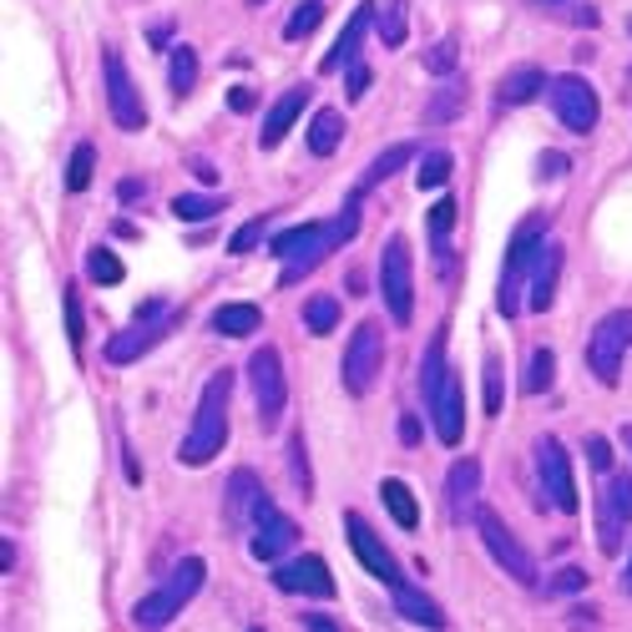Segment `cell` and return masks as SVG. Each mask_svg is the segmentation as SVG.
<instances>
[{"mask_svg":"<svg viewBox=\"0 0 632 632\" xmlns=\"http://www.w3.org/2000/svg\"><path fill=\"white\" fill-rule=\"evenodd\" d=\"M622 445H628V456H632V426H622Z\"/></svg>","mask_w":632,"mask_h":632,"instance_id":"62","label":"cell"},{"mask_svg":"<svg viewBox=\"0 0 632 632\" xmlns=\"http://www.w3.org/2000/svg\"><path fill=\"white\" fill-rule=\"evenodd\" d=\"M304 142H309L314 157H334L339 142H344V112L339 106H319L309 117V137Z\"/></svg>","mask_w":632,"mask_h":632,"instance_id":"27","label":"cell"},{"mask_svg":"<svg viewBox=\"0 0 632 632\" xmlns=\"http://www.w3.org/2000/svg\"><path fill=\"white\" fill-rule=\"evenodd\" d=\"M531 5H546V11H552V5H561V11H567V5H577V0H531Z\"/></svg>","mask_w":632,"mask_h":632,"instance_id":"60","label":"cell"},{"mask_svg":"<svg viewBox=\"0 0 632 632\" xmlns=\"http://www.w3.org/2000/svg\"><path fill=\"white\" fill-rule=\"evenodd\" d=\"M182 319H188L182 309H167V314H157V319H132V329H122V334L106 339V359H112V365H137V359L157 350L173 329H182Z\"/></svg>","mask_w":632,"mask_h":632,"instance_id":"14","label":"cell"},{"mask_svg":"<svg viewBox=\"0 0 632 632\" xmlns=\"http://www.w3.org/2000/svg\"><path fill=\"white\" fill-rule=\"evenodd\" d=\"M546 102H552V112H557L561 127H567V132H577V137L597 132V122H603L597 87H592L587 76H577V72L552 76V81H546Z\"/></svg>","mask_w":632,"mask_h":632,"instance_id":"9","label":"cell"},{"mask_svg":"<svg viewBox=\"0 0 632 632\" xmlns=\"http://www.w3.org/2000/svg\"><path fill=\"white\" fill-rule=\"evenodd\" d=\"M339 314H344V304H339L334 294H309V299H304V329H309L314 339H319V334H334Z\"/></svg>","mask_w":632,"mask_h":632,"instance_id":"36","label":"cell"},{"mask_svg":"<svg viewBox=\"0 0 632 632\" xmlns=\"http://www.w3.org/2000/svg\"><path fill=\"white\" fill-rule=\"evenodd\" d=\"M142 198H148V177H122V182H117V203L122 207L142 203Z\"/></svg>","mask_w":632,"mask_h":632,"instance_id":"50","label":"cell"},{"mask_svg":"<svg viewBox=\"0 0 632 632\" xmlns=\"http://www.w3.org/2000/svg\"><path fill=\"white\" fill-rule=\"evenodd\" d=\"M400 441L420 445V415H400Z\"/></svg>","mask_w":632,"mask_h":632,"instance_id":"54","label":"cell"},{"mask_svg":"<svg viewBox=\"0 0 632 632\" xmlns=\"http://www.w3.org/2000/svg\"><path fill=\"white\" fill-rule=\"evenodd\" d=\"M228 405H233V369H218V375H207L198 410H192V426L182 435V445H177L182 466L198 471L213 456H223V445H228Z\"/></svg>","mask_w":632,"mask_h":632,"instance_id":"2","label":"cell"},{"mask_svg":"<svg viewBox=\"0 0 632 632\" xmlns=\"http://www.w3.org/2000/svg\"><path fill=\"white\" fill-rule=\"evenodd\" d=\"M426 405H430V426H435V441L456 451L460 435H466V390H460V369L445 365V375L435 380V390H430Z\"/></svg>","mask_w":632,"mask_h":632,"instance_id":"15","label":"cell"},{"mask_svg":"<svg viewBox=\"0 0 632 632\" xmlns=\"http://www.w3.org/2000/svg\"><path fill=\"white\" fill-rule=\"evenodd\" d=\"M481 384H485V415H501L506 375H501V354L496 350H485V359H481Z\"/></svg>","mask_w":632,"mask_h":632,"instance_id":"40","label":"cell"},{"mask_svg":"<svg viewBox=\"0 0 632 632\" xmlns=\"http://www.w3.org/2000/svg\"><path fill=\"white\" fill-rule=\"evenodd\" d=\"M264 238H268V213H258V218H249L233 238H228V253H238V258H243V253H253Z\"/></svg>","mask_w":632,"mask_h":632,"instance_id":"45","label":"cell"},{"mask_svg":"<svg viewBox=\"0 0 632 632\" xmlns=\"http://www.w3.org/2000/svg\"><path fill=\"white\" fill-rule=\"evenodd\" d=\"M552 384H557V354L542 344V350L527 354V375H521V390H527V395H546Z\"/></svg>","mask_w":632,"mask_h":632,"instance_id":"35","label":"cell"},{"mask_svg":"<svg viewBox=\"0 0 632 632\" xmlns=\"http://www.w3.org/2000/svg\"><path fill=\"white\" fill-rule=\"evenodd\" d=\"M390 597H395V618L415 622V628H445L441 607L430 603L420 587H410V582H395V587H390Z\"/></svg>","mask_w":632,"mask_h":632,"instance_id":"25","label":"cell"},{"mask_svg":"<svg viewBox=\"0 0 632 632\" xmlns=\"http://www.w3.org/2000/svg\"><path fill=\"white\" fill-rule=\"evenodd\" d=\"M268 511H279V506L264 491V481L253 471H233V481H228V521L233 527H258Z\"/></svg>","mask_w":632,"mask_h":632,"instance_id":"18","label":"cell"},{"mask_svg":"<svg viewBox=\"0 0 632 632\" xmlns=\"http://www.w3.org/2000/svg\"><path fill=\"white\" fill-rule=\"evenodd\" d=\"M426 228H430V249H435V264H441V274H451V228H456V198H441V203H430Z\"/></svg>","mask_w":632,"mask_h":632,"instance_id":"28","label":"cell"},{"mask_svg":"<svg viewBox=\"0 0 632 632\" xmlns=\"http://www.w3.org/2000/svg\"><path fill=\"white\" fill-rule=\"evenodd\" d=\"M531 456H536V476H542L546 506H557L561 516H577V511H582V496H577V476H572V456L561 451L557 435H536Z\"/></svg>","mask_w":632,"mask_h":632,"instance_id":"11","label":"cell"},{"mask_svg":"<svg viewBox=\"0 0 632 632\" xmlns=\"http://www.w3.org/2000/svg\"><path fill=\"white\" fill-rule=\"evenodd\" d=\"M192 173H198V177H203V182H218V173H213V162H203V157H198V162H192Z\"/></svg>","mask_w":632,"mask_h":632,"instance_id":"59","label":"cell"},{"mask_svg":"<svg viewBox=\"0 0 632 632\" xmlns=\"http://www.w3.org/2000/svg\"><path fill=\"white\" fill-rule=\"evenodd\" d=\"M561 243H546L542 258H536V268H531V283H527V309L546 314L552 309V299H557V279H561Z\"/></svg>","mask_w":632,"mask_h":632,"instance_id":"23","label":"cell"},{"mask_svg":"<svg viewBox=\"0 0 632 632\" xmlns=\"http://www.w3.org/2000/svg\"><path fill=\"white\" fill-rule=\"evenodd\" d=\"M375 11H380L375 0H359V5H354V15L344 21V30H339V41L329 46V56L319 61V72H324V76L350 72L354 61H359V46H365V30H369V21H375Z\"/></svg>","mask_w":632,"mask_h":632,"instance_id":"19","label":"cell"},{"mask_svg":"<svg viewBox=\"0 0 632 632\" xmlns=\"http://www.w3.org/2000/svg\"><path fill=\"white\" fill-rule=\"evenodd\" d=\"M628 36H632V21H628Z\"/></svg>","mask_w":632,"mask_h":632,"instance_id":"64","label":"cell"},{"mask_svg":"<svg viewBox=\"0 0 632 632\" xmlns=\"http://www.w3.org/2000/svg\"><path fill=\"white\" fill-rule=\"evenodd\" d=\"M380 375H384V324L359 319L350 344H344V359H339V384H344V395L365 400Z\"/></svg>","mask_w":632,"mask_h":632,"instance_id":"5","label":"cell"},{"mask_svg":"<svg viewBox=\"0 0 632 632\" xmlns=\"http://www.w3.org/2000/svg\"><path fill=\"white\" fill-rule=\"evenodd\" d=\"M173 26H167V21H162V26H152V46H162V51H173Z\"/></svg>","mask_w":632,"mask_h":632,"instance_id":"58","label":"cell"},{"mask_svg":"<svg viewBox=\"0 0 632 632\" xmlns=\"http://www.w3.org/2000/svg\"><path fill=\"white\" fill-rule=\"evenodd\" d=\"M546 81H552V76H546L542 66H516V72H506L496 81V102L501 106H527L546 91Z\"/></svg>","mask_w":632,"mask_h":632,"instance_id":"24","label":"cell"},{"mask_svg":"<svg viewBox=\"0 0 632 632\" xmlns=\"http://www.w3.org/2000/svg\"><path fill=\"white\" fill-rule=\"evenodd\" d=\"M198 72H203V66H198V51H192L188 41H177L173 51H167V87H173L177 102L198 87Z\"/></svg>","mask_w":632,"mask_h":632,"instance_id":"32","label":"cell"},{"mask_svg":"<svg viewBox=\"0 0 632 632\" xmlns=\"http://www.w3.org/2000/svg\"><path fill=\"white\" fill-rule=\"evenodd\" d=\"M380 501H384V511L395 516L400 531H415V527H420V506H415V491L405 481L384 476V481H380Z\"/></svg>","mask_w":632,"mask_h":632,"instance_id":"31","label":"cell"},{"mask_svg":"<svg viewBox=\"0 0 632 632\" xmlns=\"http://www.w3.org/2000/svg\"><path fill=\"white\" fill-rule=\"evenodd\" d=\"M228 106H233V112H253V106H258V97H253L249 87H233V91H228Z\"/></svg>","mask_w":632,"mask_h":632,"instance_id":"53","label":"cell"},{"mask_svg":"<svg viewBox=\"0 0 632 632\" xmlns=\"http://www.w3.org/2000/svg\"><path fill=\"white\" fill-rule=\"evenodd\" d=\"M365 91H369V66H365V61H354L350 72H344V97H350V102H359Z\"/></svg>","mask_w":632,"mask_h":632,"instance_id":"49","label":"cell"},{"mask_svg":"<svg viewBox=\"0 0 632 632\" xmlns=\"http://www.w3.org/2000/svg\"><path fill=\"white\" fill-rule=\"evenodd\" d=\"M587 587V572L582 567H561L552 582H546V597H572V592H582Z\"/></svg>","mask_w":632,"mask_h":632,"instance_id":"47","label":"cell"},{"mask_svg":"<svg viewBox=\"0 0 632 632\" xmlns=\"http://www.w3.org/2000/svg\"><path fill=\"white\" fill-rule=\"evenodd\" d=\"M476 496H481V460L460 456L456 466H451V476H445V506H451V521H466V511L481 506Z\"/></svg>","mask_w":632,"mask_h":632,"instance_id":"21","label":"cell"},{"mask_svg":"<svg viewBox=\"0 0 632 632\" xmlns=\"http://www.w3.org/2000/svg\"><path fill=\"white\" fill-rule=\"evenodd\" d=\"M567 21H572V26H597V21H603V15H597V5H567Z\"/></svg>","mask_w":632,"mask_h":632,"instance_id":"52","label":"cell"},{"mask_svg":"<svg viewBox=\"0 0 632 632\" xmlns=\"http://www.w3.org/2000/svg\"><path fill=\"white\" fill-rule=\"evenodd\" d=\"M319 26H324V0H299L294 15L283 21V41H309Z\"/></svg>","mask_w":632,"mask_h":632,"instance_id":"37","label":"cell"},{"mask_svg":"<svg viewBox=\"0 0 632 632\" xmlns=\"http://www.w3.org/2000/svg\"><path fill=\"white\" fill-rule=\"evenodd\" d=\"M587 466L592 471H603V476H612V445H607L603 435H587Z\"/></svg>","mask_w":632,"mask_h":632,"instance_id":"48","label":"cell"},{"mask_svg":"<svg viewBox=\"0 0 632 632\" xmlns=\"http://www.w3.org/2000/svg\"><path fill=\"white\" fill-rule=\"evenodd\" d=\"M354 233H359V192H354L329 223H299V228L274 233L268 238V253L283 258L279 283H299L304 274H314L329 253H339L344 243H354Z\"/></svg>","mask_w":632,"mask_h":632,"instance_id":"1","label":"cell"},{"mask_svg":"<svg viewBox=\"0 0 632 632\" xmlns=\"http://www.w3.org/2000/svg\"><path fill=\"white\" fill-rule=\"evenodd\" d=\"M294 542H299V527L289 521L283 511H268L258 527H253V536H249V552L258 561H279L283 552H294Z\"/></svg>","mask_w":632,"mask_h":632,"instance_id":"22","label":"cell"},{"mask_svg":"<svg viewBox=\"0 0 632 632\" xmlns=\"http://www.w3.org/2000/svg\"><path fill=\"white\" fill-rule=\"evenodd\" d=\"M207 324H213V334H223V339H249L264 329V309H258V304H223V309H213Z\"/></svg>","mask_w":632,"mask_h":632,"instance_id":"26","label":"cell"},{"mask_svg":"<svg viewBox=\"0 0 632 632\" xmlns=\"http://www.w3.org/2000/svg\"><path fill=\"white\" fill-rule=\"evenodd\" d=\"M567 628H597V612L592 607H572L567 612Z\"/></svg>","mask_w":632,"mask_h":632,"instance_id":"55","label":"cell"},{"mask_svg":"<svg viewBox=\"0 0 632 632\" xmlns=\"http://www.w3.org/2000/svg\"><path fill=\"white\" fill-rule=\"evenodd\" d=\"M344 536H350V546H354V557L365 561V572L375 577V582H384V587H395V582H405L400 577V561H395V552L384 546V536L375 527H369L365 516L359 511H344Z\"/></svg>","mask_w":632,"mask_h":632,"instance_id":"16","label":"cell"},{"mask_svg":"<svg viewBox=\"0 0 632 632\" xmlns=\"http://www.w3.org/2000/svg\"><path fill=\"white\" fill-rule=\"evenodd\" d=\"M380 41L384 46L405 41V0H390V5L380 11Z\"/></svg>","mask_w":632,"mask_h":632,"instance_id":"46","label":"cell"},{"mask_svg":"<svg viewBox=\"0 0 632 632\" xmlns=\"http://www.w3.org/2000/svg\"><path fill=\"white\" fill-rule=\"evenodd\" d=\"M249 384L253 405H258V430H279L283 410H289V380H283V359L274 344H258L249 354Z\"/></svg>","mask_w":632,"mask_h":632,"instance_id":"10","label":"cell"},{"mask_svg":"<svg viewBox=\"0 0 632 632\" xmlns=\"http://www.w3.org/2000/svg\"><path fill=\"white\" fill-rule=\"evenodd\" d=\"M203 577H207V561L203 557H182L173 572L162 577L157 587L132 607V628H167L173 618H182V607L203 592Z\"/></svg>","mask_w":632,"mask_h":632,"instance_id":"4","label":"cell"},{"mask_svg":"<svg viewBox=\"0 0 632 632\" xmlns=\"http://www.w3.org/2000/svg\"><path fill=\"white\" fill-rule=\"evenodd\" d=\"M249 5H264V0H249Z\"/></svg>","mask_w":632,"mask_h":632,"instance_id":"63","label":"cell"},{"mask_svg":"<svg viewBox=\"0 0 632 632\" xmlns=\"http://www.w3.org/2000/svg\"><path fill=\"white\" fill-rule=\"evenodd\" d=\"M622 592L632 597V557H628V572H622Z\"/></svg>","mask_w":632,"mask_h":632,"instance_id":"61","label":"cell"},{"mask_svg":"<svg viewBox=\"0 0 632 632\" xmlns=\"http://www.w3.org/2000/svg\"><path fill=\"white\" fill-rule=\"evenodd\" d=\"M274 587L289 592V597H319L329 603L334 597V577H329V561L304 552V557H289V561H274Z\"/></svg>","mask_w":632,"mask_h":632,"instance_id":"17","label":"cell"},{"mask_svg":"<svg viewBox=\"0 0 632 632\" xmlns=\"http://www.w3.org/2000/svg\"><path fill=\"white\" fill-rule=\"evenodd\" d=\"M223 207H228V198H213V192H177L173 218L177 223H213Z\"/></svg>","mask_w":632,"mask_h":632,"instance_id":"34","label":"cell"},{"mask_svg":"<svg viewBox=\"0 0 632 632\" xmlns=\"http://www.w3.org/2000/svg\"><path fill=\"white\" fill-rule=\"evenodd\" d=\"M309 102H314V87H309V81H299V87L283 91L279 102L264 112V132H258V148H264V152L279 148L283 137L294 132V122L304 117V106H309Z\"/></svg>","mask_w":632,"mask_h":632,"instance_id":"20","label":"cell"},{"mask_svg":"<svg viewBox=\"0 0 632 632\" xmlns=\"http://www.w3.org/2000/svg\"><path fill=\"white\" fill-rule=\"evenodd\" d=\"M546 228H552V213H531L521 228L511 233V249H506V264H501V283H496V314L501 319H516L521 304H527V283H531V268L542 258L546 249Z\"/></svg>","mask_w":632,"mask_h":632,"instance_id":"3","label":"cell"},{"mask_svg":"<svg viewBox=\"0 0 632 632\" xmlns=\"http://www.w3.org/2000/svg\"><path fill=\"white\" fill-rule=\"evenodd\" d=\"M289 471H294V485L304 491V501L314 496V476H309V445H304V435H289Z\"/></svg>","mask_w":632,"mask_h":632,"instance_id":"44","label":"cell"},{"mask_svg":"<svg viewBox=\"0 0 632 632\" xmlns=\"http://www.w3.org/2000/svg\"><path fill=\"white\" fill-rule=\"evenodd\" d=\"M476 536H481V546L491 552V561H496L501 572L511 577V582H521V587H536L542 582V572H536V557H531L527 546H521V536H516L506 521H501L491 506H476Z\"/></svg>","mask_w":632,"mask_h":632,"instance_id":"6","label":"cell"},{"mask_svg":"<svg viewBox=\"0 0 632 632\" xmlns=\"http://www.w3.org/2000/svg\"><path fill=\"white\" fill-rule=\"evenodd\" d=\"M157 314H167V299H148V304H137L132 319H157Z\"/></svg>","mask_w":632,"mask_h":632,"instance_id":"57","label":"cell"},{"mask_svg":"<svg viewBox=\"0 0 632 632\" xmlns=\"http://www.w3.org/2000/svg\"><path fill=\"white\" fill-rule=\"evenodd\" d=\"M466 112V81H456V76H445V87L435 91L426 102V112H420V122L426 127H451V122Z\"/></svg>","mask_w":632,"mask_h":632,"instance_id":"30","label":"cell"},{"mask_svg":"<svg viewBox=\"0 0 632 632\" xmlns=\"http://www.w3.org/2000/svg\"><path fill=\"white\" fill-rule=\"evenodd\" d=\"M299 622H304V628H314V632H339V622H334V618H324V612H304Z\"/></svg>","mask_w":632,"mask_h":632,"instance_id":"56","label":"cell"},{"mask_svg":"<svg viewBox=\"0 0 632 632\" xmlns=\"http://www.w3.org/2000/svg\"><path fill=\"white\" fill-rule=\"evenodd\" d=\"M380 299L395 324L415 319V258H410L405 233H390L380 249Z\"/></svg>","mask_w":632,"mask_h":632,"instance_id":"8","label":"cell"},{"mask_svg":"<svg viewBox=\"0 0 632 632\" xmlns=\"http://www.w3.org/2000/svg\"><path fill=\"white\" fill-rule=\"evenodd\" d=\"M445 375V329H435V339H430L426 359H420V395L430 400V390H435V380Z\"/></svg>","mask_w":632,"mask_h":632,"instance_id":"42","label":"cell"},{"mask_svg":"<svg viewBox=\"0 0 632 632\" xmlns=\"http://www.w3.org/2000/svg\"><path fill=\"white\" fill-rule=\"evenodd\" d=\"M91 177H97V148H91V142H76L72 162H66V188H72V192H87Z\"/></svg>","mask_w":632,"mask_h":632,"instance_id":"38","label":"cell"},{"mask_svg":"<svg viewBox=\"0 0 632 632\" xmlns=\"http://www.w3.org/2000/svg\"><path fill=\"white\" fill-rule=\"evenodd\" d=\"M456 66H460V46H456V36H441V41L430 46L426 51V72L430 76H456Z\"/></svg>","mask_w":632,"mask_h":632,"instance_id":"41","label":"cell"},{"mask_svg":"<svg viewBox=\"0 0 632 632\" xmlns=\"http://www.w3.org/2000/svg\"><path fill=\"white\" fill-rule=\"evenodd\" d=\"M567 173V157H561V152H542V157H536V177H561Z\"/></svg>","mask_w":632,"mask_h":632,"instance_id":"51","label":"cell"},{"mask_svg":"<svg viewBox=\"0 0 632 632\" xmlns=\"http://www.w3.org/2000/svg\"><path fill=\"white\" fill-rule=\"evenodd\" d=\"M632 350V309H612L603 314V319L592 324L587 334V369L597 375V384H612L622 380V359H628Z\"/></svg>","mask_w":632,"mask_h":632,"instance_id":"7","label":"cell"},{"mask_svg":"<svg viewBox=\"0 0 632 632\" xmlns=\"http://www.w3.org/2000/svg\"><path fill=\"white\" fill-rule=\"evenodd\" d=\"M632 527V476L628 471H612L597 496V546L607 557L622 552V531Z\"/></svg>","mask_w":632,"mask_h":632,"instance_id":"13","label":"cell"},{"mask_svg":"<svg viewBox=\"0 0 632 632\" xmlns=\"http://www.w3.org/2000/svg\"><path fill=\"white\" fill-rule=\"evenodd\" d=\"M102 87H106V112H112V122L122 132H148V102H142L132 72L122 66V56L112 46L102 51Z\"/></svg>","mask_w":632,"mask_h":632,"instance_id":"12","label":"cell"},{"mask_svg":"<svg viewBox=\"0 0 632 632\" xmlns=\"http://www.w3.org/2000/svg\"><path fill=\"white\" fill-rule=\"evenodd\" d=\"M451 173H456L451 148H430L426 157L415 162V188H420V192H441L445 182H451Z\"/></svg>","mask_w":632,"mask_h":632,"instance_id":"33","label":"cell"},{"mask_svg":"<svg viewBox=\"0 0 632 632\" xmlns=\"http://www.w3.org/2000/svg\"><path fill=\"white\" fill-rule=\"evenodd\" d=\"M61 309H66V339H72V350L81 354V344H87V319H81V299H76V283H66V289H61Z\"/></svg>","mask_w":632,"mask_h":632,"instance_id":"43","label":"cell"},{"mask_svg":"<svg viewBox=\"0 0 632 632\" xmlns=\"http://www.w3.org/2000/svg\"><path fill=\"white\" fill-rule=\"evenodd\" d=\"M87 279H91V283H106V289H112V283H122V279H127V268H122V258H117V253L97 243V249L87 253Z\"/></svg>","mask_w":632,"mask_h":632,"instance_id":"39","label":"cell"},{"mask_svg":"<svg viewBox=\"0 0 632 632\" xmlns=\"http://www.w3.org/2000/svg\"><path fill=\"white\" fill-rule=\"evenodd\" d=\"M415 157V148L410 142H395V148H384L380 157H369V167L365 173H359V182H354V192H359V198H365V192H375L380 188V182H390V177L400 173V167H405V162Z\"/></svg>","mask_w":632,"mask_h":632,"instance_id":"29","label":"cell"}]
</instances>
